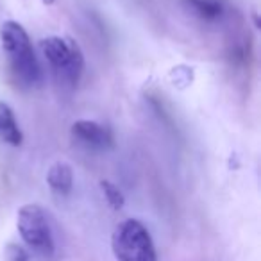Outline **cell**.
<instances>
[{
    "label": "cell",
    "mask_w": 261,
    "mask_h": 261,
    "mask_svg": "<svg viewBox=\"0 0 261 261\" xmlns=\"http://www.w3.org/2000/svg\"><path fill=\"white\" fill-rule=\"evenodd\" d=\"M16 227L22 236L23 243L34 254L50 259L56 252L54 234H52L48 215L38 204H25L16 215Z\"/></svg>",
    "instance_id": "cell-3"
},
{
    "label": "cell",
    "mask_w": 261,
    "mask_h": 261,
    "mask_svg": "<svg viewBox=\"0 0 261 261\" xmlns=\"http://www.w3.org/2000/svg\"><path fill=\"white\" fill-rule=\"evenodd\" d=\"M182 4L202 20H217L222 15V4L218 0H182Z\"/></svg>",
    "instance_id": "cell-8"
},
{
    "label": "cell",
    "mask_w": 261,
    "mask_h": 261,
    "mask_svg": "<svg viewBox=\"0 0 261 261\" xmlns=\"http://www.w3.org/2000/svg\"><path fill=\"white\" fill-rule=\"evenodd\" d=\"M9 261H29V259H27V254L22 247L11 245L9 247Z\"/></svg>",
    "instance_id": "cell-10"
},
{
    "label": "cell",
    "mask_w": 261,
    "mask_h": 261,
    "mask_svg": "<svg viewBox=\"0 0 261 261\" xmlns=\"http://www.w3.org/2000/svg\"><path fill=\"white\" fill-rule=\"evenodd\" d=\"M0 140L15 147L22 143V133L13 115V109L6 102H0Z\"/></svg>",
    "instance_id": "cell-7"
},
{
    "label": "cell",
    "mask_w": 261,
    "mask_h": 261,
    "mask_svg": "<svg viewBox=\"0 0 261 261\" xmlns=\"http://www.w3.org/2000/svg\"><path fill=\"white\" fill-rule=\"evenodd\" d=\"M100 186H102V192H104V195H106V199H108V202L111 204L113 207H122L123 206V195H122V192H120L118 188H116L113 182H109V181H102L100 182Z\"/></svg>",
    "instance_id": "cell-9"
},
{
    "label": "cell",
    "mask_w": 261,
    "mask_h": 261,
    "mask_svg": "<svg viewBox=\"0 0 261 261\" xmlns=\"http://www.w3.org/2000/svg\"><path fill=\"white\" fill-rule=\"evenodd\" d=\"M40 48L45 59L50 63L56 75L70 84H75L81 79L84 68V58L75 41L59 36H50L41 40Z\"/></svg>",
    "instance_id": "cell-4"
},
{
    "label": "cell",
    "mask_w": 261,
    "mask_h": 261,
    "mask_svg": "<svg viewBox=\"0 0 261 261\" xmlns=\"http://www.w3.org/2000/svg\"><path fill=\"white\" fill-rule=\"evenodd\" d=\"M111 249L116 261H158L149 229L135 218H127L116 225L111 236Z\"/></svg>",
    "instance_id": "cell-2"
},
{
    "label": "cell",
    "mask_w": 261,
    "mask_h": 261,
    "mask_svg": "<svg viewBox=\"0 0 261 261\" xmlns=\"http://www.w3.org/2000/svg\"><path fill=\"white\" fill-rule=\"evenodd\" d=\"M72 136L75 142L91 149H106L113 143V136L108 127L93 120H77L72 125Z\"/></svg>",
    "instance_id": "cell-5"
},
{
    "label": "cell",
    "mask_w": 261,
    "mask_h": 261,
    "mask_svg": "<svg viewBox=\"0 0 261 261\" xmlns=\"http://www.w3.org/2000/svg\"><path fill=\"white\" fill-rule=\"evenodd\" d=\"M2 48L8 54V61L16 81L25 86H34L40 83V65L34 56L29 34L18 22H6L0 29Z\"/></svg>",
    "instance_id": "cell-1"
},
{
    "label": "cell",
    "mask_w": 261,
    "mask_h": 261,
    "mask_svg": "<svg viewBox=\"0 0 261 261\" xmlns=\"http://www.w3.org/2000/svg\"><path fill=\"white\" fill-rule=\"evenodd\" d=\"M45 2H52V0H45Z\"/></svg>",
    "instance_id": "cell-11"
},
{
    "label": "cell",
    "mask_w": 261,
    "mask_h": 261,
    "mask_svg": "<svg viewBox=\"0 0 261 261\" xmlns=\"http://www.w3.org/2000/svg\"><path fill=\"white\" fill-rule=\"evenodd\" d=\"M47 182L52 192H56L58 195H68L73 186V174L70 165L63 161L52 165L47 172Z\"/></svg>",
    "instance_id": "cell-6"
}]
</instances>
